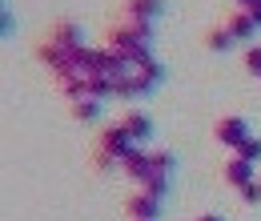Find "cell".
<instances>
[{"label": "cell", "instance_id": "7c38bea8", "mask_svg": "<svg viewBox=\"0 0 261 221\" xmlns=\"http://www.w3.org/2000/svg\"><path fill=\"white\" fill-rule=\"evenodd\" d=\"M100 113H105V101H100V96H89V101L72 105V117H76V121H89V125L100 121Z\"/></svg>", "mask_w": 261, "mask_h": 221}, {"label": "cell", "instance_id": "7a4b0ae2", "mask_svg": "<svg viewBox=\"0 0 261 221\" xmlns=\"http://www.w3.org/2000/svg\"><path fill=\"white\" fill-rule=\"evenodd\" d=\"M133 145H137V141L129 137V129L121 125V121H117V125H105V129H100V137H97V149H100V153H109V157H117V161L125 157Z\"/></svg>", "mask_w": 261, "mask_h": 221}, {"label": "cell", "instance_id": "603a6c76", "mask_svg": "<svg viewBox=\"0 0 261 221\" xmlns=\"http://www.w3.org/2000/svg\"><path fill=\"white\" fill-rule=\"evenodd\" d=\"M197 221H225V217H217V213H205V217H197Z\"/></svg>", "mask_w": 261, "mask_h": 221}, {"label": "cell", "instance_id": "5bb4252c", "mask_svg": "<svg viewBox=\"0 0 261 221\" xmlns=\"http://www.w3.org/2000/svg\"><path fill=\"white\" fill-rule=\"evenodd\" d=\"M237 157H241V161H249V165H261V141H257V137H249V141H245V145L237 149Z\"/></svg>", "mask_w": 261, "mask_h": 221}, {"label": "cell", "instance_id": "ba28073f", "mask_svg": "<svg viewBox=\"0 0 261 221\" xmlns=\"http://www.w3.org/2000/svg\"><path fill=\"white\" fill-rule=\"evenodd\" d=\"M225 181L233 185V189H241V185L257 181V177H253V165H249V161H241L237 153H233V157H229V165H225Z\"/></svg>", "mask_w": 261, "mask_h": 221}, {"label": "cell", "instance_id": "44dd1931", "mask_svg": "<svg viewBox=\"0 0 261 221\" xmlns=\"http://www.w3.org/2000/svg\"><path fill=\"white\" fill-rule=\"evenodd\" d=\"M249 16H253V24H257V29H261V0H257V4H253V8H249Z\"/></svg>", "mask_w": 261, "mask_h": 221}, {"label": "cell", "instance_id": "d6986e66", "mask_svg": "<svg viewBox=\"0 0 261 221\" xmlns=\"http://www.w3.org/2000/svg\"><path fill=\"white\" fill-rule=\"evenodd\" d=\"M153 161H157V169H161V173H173V165H177L173 153H153Z\"/></svg>", "mask_w": 261, "mask_h": 221}, {"label": "cell", "instance_id": "8fae6325", "mask_svg": "<svg viewBox=\"0 0 261 221\" xmlns=\"http://www.w3.org/2000/svg\"><path fill=\"white\" fill-rule=\"evenodd\" d=\"M225 29L233 32V40H249V36L257 32V24H253V16H249V12H241V8H237V12L229 16V24H225Z\"/></svg>", "mask_w": 261, "mask_h": 221}, {"label": "cell", "instance_id": "9c48e42d", "mask_svg": "<svg viewBox=\"0 0 261 221\" xmlns=\"http://www.w3.org/2000/svg\"><path fill=\"white\" fill-rule=\"evenodd\" d=\"M48 36H53V40H61V44H68V48H89V44H85V29H81V24H53V32H48Z\"/></svg>", "mask_w": 261, "mask_h": 221}, {"label": "cell", "instance_id": "3957f363", "mask_svg": "<svg viewBox=\"0 0 261 221\" xmlns=\"http://www.w3.org/2000/svg\"><path fill=\"white\" fill-rule=\"evenodd\" d=\"M36 57L48 64L57 77H65L68 64H72V57H76V48H68V44H61V40H53V36H44L40 40V48H36Z\"/></svg>", "mask_w": 261, "mask_h": 221}, {"label": "cell", "instance_id": "52a82bcc", "mask_svg": "<svg viewBox=\"0 0 261 221\" xmlns=\"http://www.w3.org/2000/svg\"><path fill=\"white\" fill-rule=\"evenodd\" d=\"M161 12H165V0H125L129 20H157Z\"/></svg>", "mask_w": 261, "mask_h": 221}, {"label": "cell", "instance_id": "277c9868", "mask_svg": "<svg viewBox=\"0 0 261 221\" xmlns=\"http://www.w3.org/2000/svg\"><path fill=\"white\" fill-rule=\"evenodd\" d=\"M161 205H165V201H157L149 189H137L129 201H125V209H129L133 221H157V217H161Z\"/></svg>", "mask_w": 261, "mask_h": 221}, {"label": "cell", "instance_id": "e0dca14e", "mask_svg": "<svg viewBox=\"0 0 261 221\" xmlns=\"http://www.w3.org/2000/svg\"><path fill=\"white\" fill-rule=\"evenodd\" d=\"M93 165H97L100 173H109V169H117L121 161H117V157H109V153H100V149H97V157H93Z\"/></svg>", "mask_w": 261, "mask_h": 221}, {"label": "cell", "instance_id": "9a60e30c", "mask_svg": "<svg viewBox=\"0 0 261 221\" xmlns=\"http://www.w3.org/2000/svg\"><path fill=\"white\" fill-rule=\"evenodd\" d=\"M241 201H245V205H257V201H261V181H249V185H241Z\"/></svg>", "mask_w": 261, "mask_h": 221}, {"label": "cell", "instance_id": "5b68a950", "mask_svg": "<svg viewBox=\"0 0 261 221\" xmlns=\"http://www.w3.org/2000/svg\"><path fill=\"white\" fill-rule=\"evenodd\" d=\"M253 133H249V121H241V117H225V121H217V141L225 145V149H241L245 141H249Z\"/></svg>", "mask_w": 261, "mask_h": 221}, {"label": "cell", "instance_id": "ffe728a7", "mask_svg": "<svg viewBox=\"0 0 261 221\" xmlns=\"http://www.w3.org/2000/svg\"><path fill=\"white\" fill-rule=\"evenodd\" d=\"M0 32H4V36H12V12H8V8L0 12Z\"/></svg>", "mask_w": 261, "mask_h": 221}, {"label": "cell", "instance_id": "ac0fdd59", "mask_svg": "<svg viewBox=\"0 0 261 221\" xmlns=\"http://www.w3.org/2000/svg\"><path fill=\"white\" fill-rule=\"evenodd\" d=\"M245 68H249L253 77H261V48H249V53H245Z\"/></svg>", "mask_w": 261, "mask_h": 221}, {"label": "cell", "instance_id": "2e32d148", "mask_svg": "<svg viewBox=\"0 0 261 221\" xmlns=\"http://www.w3.org/2000/svg\"><path fill=\"white\" fill-rule=\"evenodd\" d=\"M145 189L153 193V197H157V201H165V197H169V177H157V181H149V185H145Z\"/></svg>", "mask_w": 261, "mask_h": 221}, {"label": "cell", "instance_id": "30bf717a", "mask_svg": "<svg viewBox=\"0 0 261 221\" xmlns=\"http://www.w3.org/2000/svg\"><path fill=\"white\" fill-rule=\"evenodd\" d=\"M121 125L129 129V137H133V141H137V145H141V141H149V137H153V121H149V117H145V113H129V117H125V121H121Z\"/></svg>", "mask_w": 261, "mask_h": 221}, {"label": "cell", "instance_id": "7402d4cb", "mask_svg": "<svg viewBox=\"0 0 261 221\" xmlns=\"http://www.w3.org/2000/svg\"><path fill=\"white\" fill-rule=\"evenodd\" d=\"M233 4H237V8H241V12H249V8H253V4H257V0H233Z\"/></svg>", "mask_w": 261, "mask_h": 221}, {"label": "cell", "instance_id": "6da1fadb", "mask_svg": "<svg viewBox=\"0 0 261 221\" xmlns=\"http://www.w3.org/2000/svg\"><path fill=\"white\" fill-rule=\"evenodd\" d=\"M153 44V20H125L109 29V48L113 53H133V48H149Z\"/></svg>", "mask_w": 261, "mask_h": 221}, {"label": "cell", "instance_id": "8992f818", "mask_svg": "<svg viewBox=\"0 0 261 221\" xmlns=\"http://www.w3.org/2000/svg\"><path fill=\"white\" fill-rule=\"evenodd\" d=\"M149 64H153V61H149ZM149 64H145V68H137V72H129V81L121 85V96L137 101V96H149L153 89H157V77L149 72Z\"/></svg>", "mask_w": 261, "mask_h": 221}, {"label": "cell", "instance_id": "4fadbf2b", "mask_svg": "<svg viewBox=\"0 0 261 221\" xmlns=\"http://www.w3.org/2000/svg\"><path fill=\"white\" fill-rule=\"evenodd\" d=\"M205 44L213 48V53H229L237 40H233V32L229 29H209V36H205Z\"/></svg>", "mask_w": 261, "mask_h": 221}]
</instances>
